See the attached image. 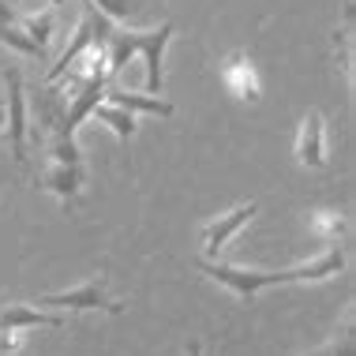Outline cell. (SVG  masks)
I'll use <instances>...</instances> for the list:
<instances>
[{
  "label": "cell",
  "mask_w": 356,
  "mask_h": 356,
  "mask_svg": "<svg viewBox=\"0 0 356 356\" xmlns=\"http://www.w3.org/2000/svg\"><path fill=\"white\" fill-rule=\"evenodd\" d=\"M94 8L109 19H131L143 12V0H94Z\"/></svg>",
  "instance_id": "15"
},
{
  "label": "cell",
  "mask_w": 356,
  "mask_h": 356,
  "mask_svg": "<svg viewBox=\"0 0 356 356\" xmlns=\"http://www.w3.org/2000/svg\"><path fill=\"white\" fill-rule=\"evenodd\" d=\"M90 117H98L102 124H109L117 139H131V136H136V113L120 109V105H94Z\"/></svg>",
  "instance_id": "12"
},
{
  "label": "cell",
  "mask_w": 356,
  "mask_h": 356,
  "mask_svg": "<svg viewBox=\"0 0 356 356\" xmlns=\"http://www.w3.org/2000/svg\"><path fill=\"white\" fill-rule=\"evenodd\" d=\"M42 188L53 191L64 207H72L75 199H79V188H83V165L79 161H53V165L42 172Z\"/></svg>",
  "instance_id": "8"
},
{
  "label": "cell",
  "mask_w": 356,
  "mask_h": 356,
  "mask_svg": "<svg viewBox=\"0 0 356 356\" xmlns=\"http://www.w3.org/2000/svg\"><path fill=\"white\" fill-rule=\"evenodd\" d=\"M221 83H225L229 94L240 98V102H259V94H263L252 60H248V53H240V49L229 53L225 60H221Z\"/></svg>",
  "instance_id": "7"
},
{
  "label": "cell",
  "mask_w": 356,
  "mask_h": 356,
  "mask_svg": "<svg viewBox=\"0 0 356 356\" xmlns=\"http://www.w3.org/2000/svg\"><path fill=\"white\" fill-rule=\"evenodd\" d=\"M8 86V143H12L15 161H26V94H23V75L15 68L4 72Z\"/></svg>",
  "instance_id": "4"
},
{
  "label": "cell",
  "mask_w": 356,
  "mask_h": 356,
  "mask_svg": "<svg viewBox=\"0 0 356 356\" xmlns=\"http://www.w3.org/2000/svg\"><path fill=\"white\" fill-rule=\"evenodd\" d=\"M45 4H64V0H45Z\"/></svg>",
  "instance_id": "19"
},
{
  "label": "cell",
  "mask_w": 356,
  "mask_h": 356,
  "mask_svg": "<svg viewBox=\"0 0 356 356\" xmlns=\"http://www.w3.org/2000/svg\"><path fill=\"white\" fill-rule=\"evenodd\" d=\"M60 312H49V307H34V304H8L0 312V330H31V326H64Z\"/></svg>",
  "instance_id": "9"
},
{
  "label": "cell",
  "mask_w": 356,
  "mask_h": 356,
  "mask_svg": "<svg viewBox=\"0 0 356 356\" xmlns=\"http://www.w3.org/2000/svg\"><path fill=\"white\" fill-rule=\"evenodd\" d=\"M255 214H259V203H240V207L229 210V214H221L218 221L203 225V233H199V240H203V255L214 259L221 248L229 244V236H233L240 225H248V221H252Z\"/></svg>",
  "instance_id": "5"
},
{
  "label": "cell",
  "mask_w": 356,
  "mask_h": 356,
  "mask_svg": "<svg viewBox=\"0 0 356 356\" xmlns=\"http://www.w3.org/2000/svg\"><path fill=\"white\" fill-rule=\"evenodd\" d=\"M23 34L31 38V42L38 45V49H49V38H53V15L42 12V15H26L23 19Z\"/></svg>",
  "instance_id": "14"
},
{
  "label": "cell",
  "mask_w": 356,
  "mask_h": 356,
  "mask_svg": "<svg viewBox=\"0 0 356 356\" xmlns=\"http://www.w3.org/2000/svg\"><path fill=\"white\" fill-rule=\"evenodd\" d=\"M0 42L12 45V49H19V53H26V56H45V53L31 42V38H26V34L15 26V15H12V8H8L4 0H0Z\"/></svg>",
  "instance_id": "11"
},
{
  "label": "cell",
  "mask_w": 356,
  "mask_h": 356,
  "mask_svg": "<svg viewBox=\"0 0 356 356\" xmlns=\"http://www.w3.org/2000/svg\"><path fill=\"white\" fill-rule=\"evenodd\" d=\"M169 38H172V23H161V26H154V31H117V26H113L109 42H105L109 79L131 60V56H143V60H147V94H161Z\"/></svg>",
  "instance_id": "2"
},
{
  "label": "cell",
  "mask_w": 356,
  "mask_h": 356,
  "mask_svg": "<svg viewBox=\"0 0 356 356\" xmlns=\"http://www.w3.org/2000/svg\"><path fill=\"white\" fill-rule=\"evenodd\" d=\"M23 349V330H0V356H15Z\"/></svg>",
  "instance_id": "16"
},
{
  "label": "cell",
  "mask_w": 356,
  "mask_h": 356,
  "mask_svg": "<svg viewBox=\"0 0 356 356\" xmlns=\"http://www.w3.org/2000/svg\"><path fill=\"white\" fill-rule=\"evenodd\" d=\"M0 117H4V109H0Z\"/></svg>",
  "instance_id": "20"
},
{
  "label": "cell",
  "mask_w": 356,
  "mask_h": 356,
  "mask_svg": "<svg viewBox=\"0 0 356 356\" xmlns=\"http://www.w3.org/2000/svg\"><path fill=\"white\" fill-rule=\"evenodd\" d=\"M105 98H109V105H120V109H128V113L172 117V102L158 98V94H128V90H113V86H105Z\"/></svg>",
  "instance_id": "10"
},
{
  "label": "cell",
  "mask_w": 356,
  "mask_h": 356,
  "mask_svg": "<svg viewBox=\"0 0 356 356\" xmlns=\"http://www.w3.org/2000/svg\"><path fill=\"white\" fill-rule=\"evenodd\" d=\"M307 356H330V353H326V349H315V353H307Z\"/></svg>",
  "instance_id": "18"
},
{
  "label": "cell",
  "mask_w": 356,
  "mask_h": 356,
  "mask_svg": "<svg viewBox=\"0 0 356 356\" xmlns=\"http://www.w3.org/2000/svg\"><path fill=\"white\" fill-rule=\"evenodd\" d=\"M184 356H203V345H199V341H188V349H184Z\"/></svg>",
  "instance_id": "17"
},
{
  "label": "cell",
  "mask_w": 356,
  "mask_h": 356,
  "mask_svg": "<svg viewBox=\"0 0 356 356\" xmlns=\"http://www.w3.org/2000/svg\"><path fill=\"white\" fill-rule=\"evenodd\" d=\"M38 307H56V312H109V315H120L124 304L113 300L105 293V277L94 274L86 277L79 289H68V293H53V296H38L34 300Z\"/></svg>",
  "instance_id": "3"
},
{
  "label": "cell",
  "mask_w": 356,
  "mask_h": 356,
  "mask_svg": "<svg viewBox=\"0 0 356 356\" xmlns=\"http://www.w3.org/2000/svg\"><path fill=\"white\" fill-rule=\"evenodd\" d=\"M296 161L304 169H323L326 165V120L319 109H312L300 124V136H296Z\"/></svg>",
  "instance_id": "6"
},
{
  "label": "cell",
  "mask_w": 356,
  "mask_h": 356,
  "mask_svg": "<svg viewBox=\"0 0 356 356\" xmlns=\"http://www.w3.org/2000/svg\"><path fill=\"white\" fill-rule=\"evenodd\" d=\"M345 266V255L341 248H330L323 252L319 259L312 263H300V266H289V270H244V266H233V263H221V259H203L199 270L207 277H214L225 289H233L236 300H248L252 304L263 289H274V285H293V282H323V277L338 274Z\"/></svg>",
  "instance_id": "1"
},
{
  "label": "cell",
  "mask_w": 356,
  "mask_h": 356,
  "mask_svg": "<svg viewBox=\"0 0 356 356\" xmlns=\"http://www.w3.org/2000/svg\"><path fill=\"white\" fill-rule=\"evenodd\" d=\"M312 233L323 240V244H338L345 236V218L338 210H319V214H312Z\"/></svg>",
  "instance_id": "13"
}]
</instances>
